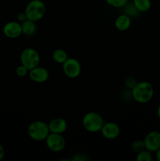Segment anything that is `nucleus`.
Returning <instances> with one entry per match:
<instances>
[{"label":"nucleus","mask_w":160,"mask_h":161,"mask_svg":"<svg viewBox=\"0 0 160 161\" xmlns=\"http://www.w3.org/2000/svg\"><path fill=\"white\" fill-rule=\"evenodd\" d=\"M154 96V87L147 81H141L131 89V97L135 102L140 104H146L150 102Z\"/></svg>","instance_id":"obj_1"},{"label":"nucleus","mask_w":160,"mask_h":161,"mask_svg":"<svg viewBox=\"0 0 160 161\" xmlns=\"http://www.w3.org/2000/svg\"><path fill=\"white\" fill-rule=\"evenodd\" d=\"M49 124L44 121L36 120L30 124L28 128V134L30 138L36 142H42L45 140L50 135Z\"/></svg>","instance_id":"obj_2"},{"label":"nucleus","mask_w":160,"mask_h":161,"mask_svg":"<svg viewBox=\"0 0 160 161\" xmlns=\"http://www.w3.org/2000/svg\"><path fill=\"white\" fill-rule=\"evenodd\" d=\"M104 121L101 115L96 112H89L83 118V126L85 130L90 133L100 131Z\"/></svg>","instance_id":"obj_3"},{"label":"nucleus","mask_w":160,"mask_h":161,"mask_svg":"<svg viewBox=\"0 0 160 161\" xmlns=\"http://www.w3.org/2000/svg\"><path fill=\"white\" fill-rule=\"evenodd\" d=\"M24 12L28 20L37 22L45 15V6L42 0H31L27 4Z\"/></svg>","instance_id":"obj_4"},{"label":"nucleus","mask_w":160,"mask_h":161,"mask_svg":"<svg viewBox=\"0 0 160 161\" xmlns=\"http://www.w3.org/2000/svg\"><path fill=\"white\" fill-rule=\"evenodd\" d=\"M20 62L23 65L28 68V70H31L39 65L40 55L35 49L28 47L20 53Z\"/></svg>","instance_id":"obj_5"},{"label":"nucleus","mask_w":160,"mask_h":161,"mask_svg":"<svg viewBox=\"0 0 160 161\" xmlns=\"http://www.w3.org/2000/svg\"><path fill=\"white\" fill-rule=\"evenodd\" d=\"M63 65V72L64 75L70 79H75L79 76L82 72L81 64L77 59L73 58H68Z\"/></svg>","instance_id":"obj_6"},{"label":"nucleus","mask_w":160,"mask_h":161,"mask_svg":"<svg viewBox=\"0 0 160 161\" xmlns=\"http://www.w3.org/2000/svg\"><path fill=\"white\" fill-rule=\"evenodd\" d=\"M45 141L49 149L54 153L62 151L66 145L65 139L61 134L50 133Z\"/></svg>","instance_id":"obj_7"},{"label":"nucleus","mask_w":160,"mask_h":161,"mask_svg":"<svg viewBox=\"0 0 160 161\" xmlns=\"http://www.w3.org/2000/svg\"><path fill=\"white\" fill-rule=\"evenodd\" d=\"M145 149L152 153H155L160 148V132L152 130L149 132L144 139Z\"/></svg>","instance_id":"obj_8"},{"label":"nucleus","mask_w":160,"mask_h":161,"mask_svg":"<svg viewBox=\"0 0 160 161\" xmlns=\"http://www.w3.org/2000/svg\"><path fill=\"white\" fill-rule=\"evenodd\" d=\"M3 33L9 39H17L22 35L21 23L18 21H9L3 26Z\"/></svg>","instance_id":"obj_9"},{"label":"nucleus","mask_w":160,"mask_h":161,"mask_svg":"<svg viewBox=\"0 0 160 161\" xmlns=\"http://www.w3.org/2000/svg\"><path fill=\"white\" fill-rule=\"evenodd\" d=\"M100 132L104 138L108 140H113L117 138L120 135V127L114 122L104 123Z\"/></svg>","instance_id":"obj_10"},{"label":"nucleus","mask_w":160,"mask_h":161,"mask_svg":"<svg viewBox=\"0 0 160 161\" xmlns=\"http://www.w3.org/2000/svg\"><path fill=\"white\" fill-rule=\"evenodd\" d=\"M28 75H29L30 79L35 83H45V81L48 80L49 77H50V73L45 68L39 65L29 70Z\"/></svg>","instance_id":"obj_11"},{"label":"nucleus","mask_w":160,"mask_h":161,"mask_svg":"<svg viewBox=\"0 0 160 161\" xmlns=\"http://www.w3.org/2000/svg\"><path fill=\"white\" fill-rule=\"evenodd\" d=\"M48 124L50 133L62 135L63 133L66 131L67 128V124L66 120L61 117L54 118Z\"/></svg>","instance_id":"obj_12"},{"label":"nucleus","mask_w":160,"mask_h":161,"mask_svg":"<svg viewBox=\"0 0 160 161\" xmlns=\"http://www.w3.org/2000/svg\"><path fill=\"white\" fill-rule=\"evenodd\" d=\"M131 25V17L125 14L119 15L115 21V27L120 31H125L130 28Z\"/></svg>","instance_id":"obj_13"},{"label":"nucleus","mask_w":160,"mask_h":161,"mask_svg":"<svg viewBox=\"0 0 160 161\" xmlns=\"http://www.w3.org/2000/svg\"><path fill=\"white\" fill-rule=\"evenodd\" d=\"M21 28L22 34L27 36H31L36 32L37 25H36V22L27 19L26 20L21 23Z\"/></svg>","instance_id":"obj_14"},{"label":"nucleus","mask_w":160,"mask_h":161,"mask_svg":"<svg viewBox=\"0 0 160 161\" xmlns=\"http://www.w3.org/2000/svg\"><path fill=\"white\" fill-rule=\"evenodd\" d=\"M52 58L55 62L62 64L68 58V56L65 50H62V49H56L53 52Z\"/></svg>","instance_id":"obj_15"},{"label":"nucleus","mask_w":160,"mask_h":161,"mask_svg":"<svg viewBox=\"0 0 160 161\" xmlns=\"http://www.w3.org/2000/svg\"><path fill=\"white\" fill-rule=\"evenodd\" d=\"M133 3L140 13L147 12L152 7L151 0H133Z\"/></svg>","instance_id":"obj_16"},{"label":"nucleus","mask_w":160,"mask_h":161,"mask_svg":"<svg viewBox=\"0 0 160 161\" xmlns=\"http://www.w3.org/2000/svg\"><path fill=\"white\" fill-rule=\"evenodd\" d=\"M152 160H153V158H152V152H150L147 149H144L136 153V161H152Z\"/></svg>","instance_id":"obj_17"},{"label":"nucleus","mask_w":160,"mask_h":161,"mask_svg":"<svg viewBox=\"0 0 160 161\" xmlns=\"http://www.w3.org/2000/svg\"><path fill=\"white\" fill-rule=\"evenodd\" d=\"M122 8H124V14L128 15L129 17H136L139 14V11L136 9V8L135 7V6L133 5V3L130 4V3H126L125 6Z\"/></svg>","instance_id":"obj_18"},{"label":"nucleus","mask_w":160,"mask_h":161,"mask_svg":"<svg viewBox=\"0 0 160 161\" xmlns=\"http://www.w3.org/2000/svg\"><path fill=\"white\" fill-rule=\"evenodd\" d=\"M131 149L133 152L136 153L142 151L143 149H145L144 140H136L133 142L131 144Z\"/></svg>","instance_id":"obj_19"},{"label":"nucleus","mask_w":160,"mask_h":161,"mask_svg":"<svg viewBox=\"0 0 160 161\" xmlns=\"http://www.w3.org/2000/svg\"><path fill=\"white\" fill-rule=\"evenodd\" d=\"M105 1L111 7L122 8L126 3H128L129 0H105Z\"/></svg>","instance_id":"obj_20"},{"label":"nucleus","mask_w":160,"mask_h":161,"mask_svg":"<svg viewBox=\"0 0 160 161\" xmlns=\"http://www.w3.org/2000/svg\"><path fill=\"white\" fill-rule=\"evenodd\" d=\"M28 72H29V70H28V68H26L22 64L16 69V74L19 77L26 76L27 75H28Z\"/></svg>","instance_id":"obj_21"},{"label":"nucleus","mask_w":160,"mask_h":161,"mask_svg":"<svg viewBox=\"0 0 160 161\" xmlns=\"http://www.w3.org/2000/svg\"><path fill=\"white\" fill-rule=\"evenodd\" d=\"M136 83H137V82H136V79L133 78V77H128V78H126V80H125V86L130 90L133 89V86L136 84Z\"/></svg>","instance_id":"obj_22"},{"label":"nucleus","mask_w":160,"mask_h":161,"mask_svg":"<svg viewBox=\"0 0 160 161\" xmlns=\"http://www.w3.org/2000/svg\"><path fill=\"white\" fill-rule=\"evenodd\" d=\"M28 18H27L26 14H25L24 11L20 13V14H18V15H17V21L20 22V23H22V22H24V20H26Z\"/></svg>","instance_id":"obj_23"},{"label":"nucleus","mask_w":160,"mask_h":161,"mask_svg":"<svg viewBox=\"0 0 160 161\" xmlns=\"http://www.w3.org/2000/svg\"><path fill=\"white\" fill-rule=\"evenodd\" d=\"M5 157V149L3 146L0 144V161L3 160Z\"/></svg>","instance_id":"obj_24"},{"label":"nucleus","mask_w":160,"mask_h":161,"mask_svg":"<svg viewBox=\"0 0 160 161\" xmlns=\"http://www.w3.org/2000/svg\"><path fill=\"white\" fill-rule=\"evenodd\" d=\"M155 158L158 161H160V148L155 152Z\"/></svg>","instance_id":"obj_25"},{"label":"nucleus","mask_w":160,"mask_h":161,"mask_svg":"<svg viewBox=\"0 0 160 161\" xmlns=\"http://www.w3.org/2000/svg\"><path fill=\"white\" fill-rule=\"evenodd\" d=\"M157 116H158V118L160 119V103L158 105V108H157Z\"/></svg>","instance_id":"obj_26"}]
</instances>
